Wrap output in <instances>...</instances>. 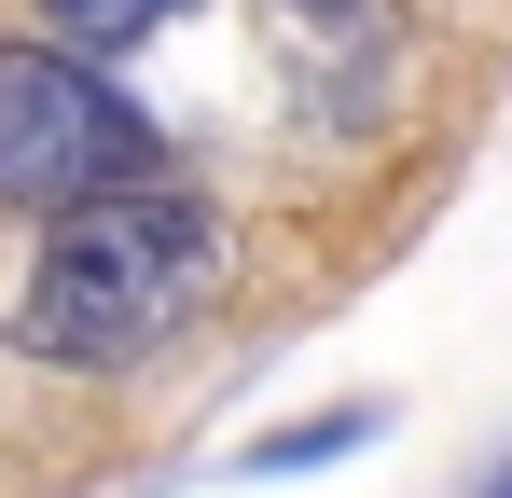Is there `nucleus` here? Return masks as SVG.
<instances>
[{
  "mask_svg": "<svg viewBox=\"0 0 512 498\" xmlns=\"http://www.w3.org/2000/svg\"><path fill=\"white\" fill-rule=\"evenodd\" d=\"M485 498H512V471H499V485H485Z\"/></svg>",
  "mask_w": 512,
  "mask_h": 498,
  "instance_id": "423d86ee",
  "label": "nucleus"
},
{
  "mask_svg": "<svg viewBox=\"0 0 512 498\" xmlns=\"http://www.w3.org/2000/svg\"><path fill=\"white\" fill-rule=\"evenodd\" d=\"M291 14H346V0H291Z\"/></svg>",
  "mask_w": 512,
  "mask_h": 498,
  "instance_id": "39448f33",
  "label": "nucleus"
},
{
  "mask_svg": "<svg viewBox=\"0 0 512 498\" xmlns=\"http://www.w3.org/2000/svg\"><path fill=\"white\" fill-rule=\"evenodd\" d=\"M125 180H153V125L125 111V83L70 42H0V208L70 222Z\"/></svg>",
  "mask_w": 512,
  "mask_h": 498,
  "instance_id": "f03ea898",
  "label": "nucleus"
},
{
  "mask_svg": "<svg viewBox=\"0 0 512 498\" xmlns=\"http://www.w3.org/2000/svg\"><path fill=\"white\" fill-rule=\"evenodd\" d=\"M208 291H222V208H194L167 180H125L70 222H42V263L14 291V346L56 360V374H125Z\"/></svg>",
  "mask_w": 512,
  "mask_h": 498,
  "instance_id": "f257e3e1",
  "label": "nucleus"
},
{
  "mask_svg": "<svg viewBox=\"0 0 512 498\" xmlns=\"http://www.w3.org/2000/svg\"><path fill=\"white\" fill-rule=\"evenodd\" d=\"M42 14H56V42H70V56H125V42H153V28H167L180 0H42Z\"/></svg>",
  "mask_w": 512,
  "mask_h": 498,
  "instance_id": "7ed1b4c3",
  "label": "nucleus"
},
{
  "mask_svg": "<svg viewBox=\"0 0 512 498\" xmlns=\"http://www.w3.org/2000/svg\"><path fill=\"white\" fill-rule=\"evenodd\" d=\"M374 429V402H346V415H305V429H277V443H250V471H319V457H346Z\"/></svg>",
  "mask_w": 512,
  "mask_h": 498,
  "instance_id": "20e7f679",
  "label": "nucleus"
}]
</instances>
